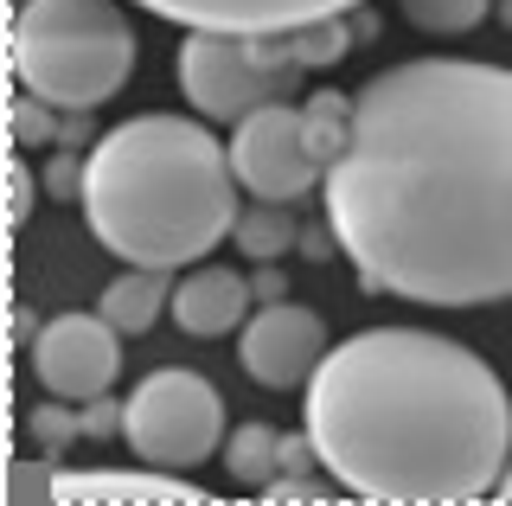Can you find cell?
Wrapping results in <instances>:
<instances>
[{"instance_id": "1", "label": "cell", "mask_w": 512, "mask_h": 506, "mask_svg": "<svg viewBox=\"0 0 512 506\" xmlns=\"http://www.w3.org/2000/svg\"><path fill=\"white\" fill-rule=\"evenodd\" d=\"M327 218L372 295L487 308L512 295V71L410 58L359 90Z\"/></svg>"}, {"instance_id": "2", "label": "cell", "mask_w": 512, "mask_h": 506, "mask_svg": "<svg viewBox=\"0 0 512 506\" xmlns=\"http://www.w3.org/2000/svg\"><path fill=\"white\" fill-rule=\"evenodd\" d=\"M301 430L320 468L359 500L461 506L500 494L512 398L500 372L429 327H365L314 366Z\"/></svg>"}, {"instance_id": "3", "label": "cell", "mask_w": 512, "mask_h": 506, "mask_svg": "<svg viewBox=\"0 0 512 506\" xmlns=\"http://www.w3.org/2000/svg\"><path fill=\"white\" fill-rule=\"evenodd\" d=\"M237 167L212 122L135 116L90 141L84 154V225L109 257L135 270H180L212 257L237 225Z\"/></svg>"}, {"instance_id": "4", "label": "cell", "mask_w": 512, "mask_h": 506, "mask_svg": "<svg viewBox=\"0 0 512 506\" xmlns=\"http://www.w3.org/2000/svg\"><path fill=\"white\" fill-rule=\"evenodd\" d=\"M13 77L58 109H96L135 77V26L116 0H26L13 13Z\"/></svg>"}, {"instance_id": "5", "label": "cell", "mask_w": 512, "mask_h": 506, "mask_svg": "<svg viewBox=\"0 0 512 506\" xmlns=\"http://www.w3.org/2000/svg\"><path fill=\"white\" fill-rule=\"evenodd\" d=\"M282 33H186L180 45V90L205 122H244L263 103H288L301 84Z\"/></svg>"}, {"instance_id": "6", "label": "cell", "mask_w": 512, "mask_h": 506, "mask_svg": "<svg viewBox=\"0 0 512 506\" xmlns=\"http://www.w3.org/2000/svg\"><path fill=\"white\" fill-rule=\"evenodd\" d=\"M122 436L148 468H192L224 442V398L199 372H148L122 404Z\"/></svg>"}, {"instance_id": "7", "label": "cell", "mask_w": 512, "mask_h": 506, "mask_svg": "<svg viewBox=\"0 0 512 506\" xmlns=\"http://www.w3.org/2000/svg\"><path fill=\"white\" fill-rule=\"evenodd\" d=\"M231 167L256 199H301L314 193V180H327V161L308 141V116L301 103H263L237 122L231 135Z\"/></svg>"}, {"instance_id": "8", "label": "cell", "mask_w": 512, "mask_h": 506, "mask_svg": "<svg viewBox=\"0 0 512 506\" xmlns=\"http://www.w3.org/2000/svg\"><path fill=\"white\" fill-rule=\"evenodd\" d=\"M32 372L52 398L90 404L116 385L122 372V334L109 327V314H52V321L32 334Z\"/></svg>"}, {"instance_id": "9", "label": "cell", "mask_w": 512, "mask_h": 506, "mask_svg": "<svg viewBox=\"0 0 512 506\" xmlns=\"http://www.w3.org/2000/svg\"><path fill=\"white\" fill-rule=\"evenodd\" d=\"M320 359H327V321L295 302H263L244 321V340H237V366L269 391L308 385Z\"/></svg>"}, {"instance_id": "10", "label": "cell", "mask_w": 512, "mask_h": 506, "mask_svg": "<svg viewBox=\"0 0 512 506\" xmlns=\"http://www.w3.org/2000/svg\"><path fill=\"white\" fill-rule=\"evenodd\" d=\"M128 7H148L154 20H173L186 33H295L359 13L365 0H128Z\"/></svg>"}, {"instance_id": "11", "label": "cell", "mask_w": 512, "mask_h": 506, "mask_svg": "<svg viewBox=\"0 0 512 506\" xmlns=\"http://www.w3.org/2000/svg\"><path fill=\"white\" fill-rule=\"evenodd\" d=\"M250 276H237V270H192L186 282H173V321H180V334L192 340H218V334H231V327H244L250 321Z\"/></svg>"}, {"instance_id": "12", "label": "cell", "mask_w": 512, "mask_h": 506, "mask_svg": "<svg viewBox=\"0 0 512 506\" xmlns=\"http://www.w3.org/2000/svg\"><path fill=\"white\" fill-rule=\"evenodd\" d=\"M109 314V327L116 334H148V327L160 321V308H173V282H167V270H128L103 289V302H96Z\"/></svg>"}, {"instance_id": "13", "label": "cell", "mask_w": 512, "mask_h": 506, "mask_svg": "<svg viewBox=\"0 0 512 506\" xmlns=\"http://www.w3.org/2000/svg\"><path fill=\"white\" fill-rule=\"evenodd\" d=\"M231 237H237V250H244L250 263H276L288 244H301V225H295V212H288L282 199H256L250 212H237Z\"/></svg>"}, {"instance_id": "14", "label": "cell", "mask_w": 512, "mask_h": 506, "mask_svg": "<svg viewBox=\"0 0 512 506\" xmlns=\"http://www.w3.org/2000/svg\"><path fill=\"white\" fill-rule=\"evenodd\" d=\"M64 500H192V487L160 481V474H64Z\"/></svg>"}, {"instance_id": "15", "label": "cell", "mask_w": 512, "mask_h": 506, "mask_svg": "<svg viewBox=\"0 0 512 506\" xmlns=\"http://www.w3.org/2000/svg\"><path fill=\"white\" fill-rule=\"evenodd\" d=\"M352 109H359V97H346V90H314L308 103H301V116H308V141L320 161H340L346 141H352Z\"/></svg>"}, {"instance_id": "16", "label": "cell", "mask_w": 512, "mask_h": 506, "mask_svg": "<svg viewBox=\"0 0 512 506\" xmlns=\"http://www.w3.org/2000/svg\"><path fill=\"white\" fill-rule=\"evenodd\" d=\"M276 449H282V436L269 430V423H244V430L224 436V468L244 487H269L276 481Z\"/></svg>"}, {"instance_id": "17", "label": "cell", "mask_w": 512, "mask_h": 506, "mask_svg": "<svg viewBox=\"0 0 512 506\" xmlns=\"http://www.w3.org/2000/svg\"><path fill=\"white\" fill-rule=\"evenodd\" d=\"M404 7V20L416 33H436V39H455V33H474L480 20H487L500 0H397Z\"/></svg>"}, {"instance_id": "18", "label": "cell", "mask_w": 512, "mask_h": 506, "mask_svg": "<svg viewBox=\"0 0 512 506\" xmlns=\"http://www.w3.org/2000/svg\"><path fill=\"white\" fill-rule=\"evenodd\" d=\"M26 430H32V442H39L45 455H64L71 442H84V417L71 410V398H52V404H39L26 417Z\"/></svg>"}, {"instance_id": "19", "label": "cell", "mask_w": 512, "mask_h": 506, "mask_svg": "<svg viewBox=\"0 0 512 506\" xmlns=\"http://www.w3.org/2000/svg\"><path fill=\"white\" fill-rule=\"evenodd\" d=\"M7 122H13V141H20V148H45V141H58V135H64V122H58V103L32 97V90L7 103Z\"/></svg>"}, {"instance_id": "20", "label": "cell", "mask_w": 512, "mask_h": 506, "mask_svg": "<svg viewBox=\"0 0 512 506\" xmlns=\"http://www.w3.org/2000/svg\"><path fill=\"white\" fill-rule=\"evenodd\" d=\"M58 481H64V474H58V468H45V462H13L0 487H7V500H13V506H39V500H58Z\"/></svg>"}, {"instance_id": "21", "label": "cell", "mask_w": 512, "mask_h": 506, "mask_svg": "<svg viewBox=\"0 0 512 506\" xmlns=\"http://www.w3.org/2000/svg\"><path fill=\"white\" fill-rule=\"evenodd\" d=\"M45 193L52 199H84V161H77L71 148H58L52 161H45Z\"/></svg>"}, {"instance_id": "22", "label": "cell", "mask_w": 512, "mask_h": 506, "mask_svg": "<svg viewBox=\"0 0 512 506\" xmlns=\"http://www.w3.org/2000/svg\"><path fill=\"white\" fill-rule=\"evenodd\" d=\"M77 417H84V442H109V436H122V404L109 398H90V404H77Z\"/></svg>"}, {"instance_id": "23", "label": "cell", "mask_w": 512, "mask_h": 506, "mask_svg": "<svg viewBox=\"0 0 512 506\" xmlns=\"http://www.w3.org/2000/svg\"><path fill=\"white\" fill-rule=\"evenodd\" d=\"M320 462V449H314V436L301 430V436H282V449H276V474H314Z\"/></svg>"}, {"instance_id": "24", "label": "cell", "mask_w": 512, "mask_h": 506, "mask_svg": "<svg viewBox=\"0 0 512 506\" xmlns=\"http://www.w3.org/2000/svg\"><path fill=\"white\" fill-rule=\"evenodd\" d=\"M7 212H13V225L32 218V173H26V161H7Z\"/></svg>"}, {"instance_id": "25", "label": "cell", "mask_w": 512, "mask_h": 506, "mask_svg": "<svg viewBox=\"0 0 512 506\" xmlns=\"http://www.w3.org/2000/svg\"><path fill=\"white\" fill-rule=\"evenodd\" d=\"M263 494H269V500H327V487H320L314 474H276Z\"/></svg>"}, {"instance_id": "26", "label": "cell", "mask_w": 512, "mask_h": 506, "mask_svg": "<svg viewBox=\"0 0 512 506\" xmlns=\"http://www.w3.org/2000/svg\"><path fill=\"white\" fill-rule=\"evenodd\" d=\"M282 289H288V282H282V270L256 263V276H250V295H256V302H282Z\"/></svg>"}, {"instance_id": "27", "label": "cell", "mask_w": 512, "mask_h": 506, "mask_svg": "<svg viewBox=\"0 0 512 506\" xmlns=\"http://www.w3.org/2000/svg\"><path fill=\"white\" fill-rule=\"evenodd\" d=\"M493 13H500V26L512 33V0H500V7H493Z\"/></svg>"}, {"instance_id": "28", "label": "cell", "mask_w": 512, "mask_h": 506, "mask_svg": "<svg viewBox=\"0 0 512 506\" xmlns=\"http://www.w3.org/2000/svg\"><path fill=\"white\" fill-rule=\"evenodd\" d=\"M500 500H512V462H506V474H500Z\"/></svg>"}]
</instances>
